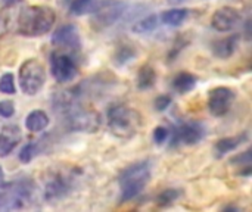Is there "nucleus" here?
<instances>
[{"label":"nucleus","mask_w":252,"mask_h":212,"mask_svg":"<svg viewBox=\"0 0 252 212\" xmlns=\"http://www.w3.org/2000/svg\"><path fill=\"white\" fill-rule=\"evenodd\" d=\"M241 41V35L239 34H233L229 37H224L221 40H217L213 43V53L214 56L220 58V59H229L238 49Z\"/></svg>","instance_id":"nucleus-15"},{"label":"nucleus","mask_w":252,"mask_h":212,"mask_svg":"<svg viewBox=\"0 0 252 212\" xmlns=\"http://www.w3.org/2000/svg\"><path fill=\"white\" fill-rule=\"evenodd\" d=\"M158 27V16L157 15H149L143 19H139L134 22L131 27V31L136 34H149Z\"/></svg>","instance_id":"nucleus-23"},{"label":"nucleus","mask_w":252,"mask_h":212,"mask_svg":"<svg viewBox=\"0 0 252 212\" xmlns=\"http://www.w3.org/2000/svg\"><path fill=\"white\" fill-rule=\"evenodd\" d=\"M38 153H40V143L31 142V143L25 145V146L21 149V152H19V159H21V162L28 164V162H31Z\"/></svg>","instance_id":"nucleus-26"},{"label":"nucleus","mask_w":252,"mask_h":212,"mask_svg":"<svg viewBox=\"0 0 252 212\" xmlns=\"http://www.w3.org/2000/svg\"><path fill=\"white\" fill-rule=\"evenodd\" d=\"M189 15V9H170L161 15V21L170 27H179L185 22Z\"/></svg>","instance_id":"nucleus-22"},{"label":"nucleus","mask_w":252,"mask_h":212,"mask_svg":"<svg viewBox=\"0 0 252 212\" xmlns=\"http://www.w3.org/2000/svg\"><path fill=\"white\" fill-rule=\"evenodd\" d=\"M49 125V117L44 111H32L25 118V127L27 130L32 133H40L46 130Z\"/></svg>","instance_id":"nucleus-19"},{"label":"nucleus","mask_w":252,"mask_h":212,"mask_svg":"<svg viewBox=\"0 0 252 212\" xmlns=\"http://www.w3.org/2000/svg\"><path fill=\"white\" fill-rule=\"evenodd\" d=\"M236 99L235 90L230 87H216L208 93V111L213 117H224L232 109Z\"/></svg>","instance_id":"nucleus-10"},{"label":"nucleus","mask_w":252,"mask_h":212,"mask_svg":"<svg viewBox=\"0 0 252 212\" xmlns=\"http://www.w3.org/2000/svg\"><path fill=\"white\" fill-rule=\"evenodd\" d=\"M50 71L58 83H68L75 78L77 65L69 53L55 50L50 55Z\"/></svg>","instance_id":"nucleus-8"},{"label":"nucleus","mask_w":252,"mask_h":212,"mask_svg":"<svg viewBox=\"0 0 252 212\" xmlns=\"http://www.w3.org/2000/svg\"><path fill=\"white\" fill-rule=\"evenodd\" d=\"M6 30H7V21L3 15H0V37L6 32Z\"/></svg>","instance_id":"nucleus-31"},{"label":"nucleus","mask_w":252,"mask_h":212,"mask_svg":"<svg viewBox=\"0 0 252 212\" xmlns=\"http://www.w3.org/2000/svg\"><path fill=\"white\" fill-rule=\"evenodd\" d=\"M182 195H183V192L179 190V189H167V190H164L162 193L158 195L157 205L158 207H168V205L174 204Z\"/></svg>","instance_id":"nucleus-25"},{"label":"nucleus","mask_w":252,"mask_h":212,"mask_svg":"<svg viewBox=\"0 0 252 212\" xmlns=\"http://www.w3.org/2000/svg\"><path fill=\"white\" fill-rule=\"evenodd\" d=\"M80 96L74 90L59 93L53 99V108L65 120V124L72 131L94 133L100 127V115L78 102Z\"/></svg>","instance_id":"nucleus-1"},{"label":"nucleus","mask_w":252,"mask_h":212,"mask_svg":"<svg viewBox=\"0 0 252 212\" xmlns=\"http://www.w3.org/2000/svg\"><path fill=\"white\" fill-rule=\"evenodd\" d=\"M242 22V15L238 9L232 6H224L220 7L219 10L214 12L211 18V25L214 30L220 32H229L233 28H236Z\"/></svg>","instance_id":"nucleus-13"},{"label":"nucleus","mask_w":252,"mask_h":212,"mask_svg":"<svg viewBox=\"0 0 252 212\" xmlns=\"http://www.w3.org/2000/svg\"><path fill=\"white\" fill-rule=\"evenodd\" d=\"M196 84H198V77L190 72H180L173 80V89L180 94H186L192 91L196 87Z\"/></svg>","instance_id":"nucleus-18"},{"label":"nucleus","mask_w":252,"mask_h":212,"mask_svg":"<svg viewBox=\"0 0 252 212\" xmlns=\"http://www.w3.org/2000/svg\"><path fill=\"white\" fill-rule=\"evenodd\" d=\"M3 180H4V173H3V170H1V167H0V184L3 183Z\"/></svg>","instance_id":"nucleus-33"},{"label":"nucleus","mask_w":252,"mask_h":212,"mask_svg":"<svg viewBox=\"0 0 252 212\" xmlns=\"http://www.w3.org/2000/svg\"><path fill=\"white\" fill-rule=\"evenodd\" d=\"M168 136H170V130L165 127H157L154 130V142L157 145H164L168 140Z\"/></svg>","instance_id":"nucleus-29"},{"label":"nucleus","mask_w":252,"mask_h":212,"mask_svg":"<svg viewBox=\"0 0 252 212\" xmlns=\"http://www.w3.org/2000/svg\"><path fill=\"white\" fill-rule=\"evenodd\" d=\"M19 1H22V0H4L3 3H4V6H13V4L19 3Z\"/></svg>","instance_id":"nucleus-32"},{"label":"nucleus","mask_w":252,"mask_h":212,"mask_svg":"<svg viewBox=\"0 0 252 212\" xmlns=\"http://www.w3.org/2000/svg\"><path fill=\"white\" fill-rule=\"evenodd\" d=\"M128 12V4L124 1H117V0H111L108 4H105L102 9H99L93 19H92V25L102 31L105 28H109L112 25H115L118 21H121L124 18V15Z\"/></svg>","instance_id":"nucleus-7"},{"label":"nucleus","mask_w":252,"mask_h":212,"mask_svg":"<svg viewBox=\"0 0 252 212\" xmlns=\"http://www.w3.org/2000/svg\"><path fill=\"white\" fill-rule=\"evenodd\" d=\"M137 56V50L133 44H128V43H124V44H120L114 53V63L117 66H126L127 63H130L133 59H136Z\"/></svg>","instance_id":"nucleus-20"},{"label":"nucleus","mask_w":252,"mask_h":212,"mask_svg":"<svg viewBox=\"0 0 252 212\" xmlns=\"http://www.w3.org/2000/svg\"><path fill=\"white\" fill-rule=\"evenodd\" d=\"M18 80H19V87L24 94L35 96L46 83L44 66L34 58L27 59L19 66Z\"/></svg>","instance_id":"nucleus-6"},{"label":"nucleus","mask_w":252,"mask_h":212,"mask_svg":"<svg viewBox=\"0 0 252 212\" xmlns=\"http://www.w3.org/2000/svg\"><path fill=\"white\" fill-rule=\"evenodd\" d=\"M34 184L31 180H19L0 184V210H21L32 199Z\"/></svg>","instance_id":"nucleus-5"},{"label":"nucleus","mask_w":252,"mask_h":212,"mask_svg":"<svg viewBox=\"0 0 252 212\" xmlns=\"http://www.w3.org/2000/svg\"><path fill=\"white\" fill-rule=\"evenodd\" d=\"M151 165L146 161L128 165L118 177L120 201L128 202L137 198L151 182Z\"/></svg>","instance_id":"nucleus-3"},{"label":"nucleus","mask_w":252,"mask_h":212,"mask_svg":"<svg viewBox=\"0 0 252 212\" xmlns=\"http://www.w3.org/2000/svg\"><path fill=\"white\" fill-rule=\"evenodd\" d=\"M157 83V71L152 65H143L137 72V87L140 90H149Z\"/></svg>","instance_id":"nucleus-21"},{"label":"nucleus","mask_w":252,"mask_h":212,"mask_svg":"<svg viewBox=\"0 0 252 212\" xmlns=\"http://www.w3.org/2000/svg\"><path fill=\"white\" fill-rule=\"evenodd\" d=\"M72 176L65 173H58L46 183L44 199L46 201H59L66 198L72 192Z\"/></svg>","instance_id":"nucleus-12"},{"label":"nucleus","mask_w":252,"mask_h":212,"mask_svg":"<svg viewBox=\"0 0 252 212\" xmlns=\"http://www.w3.org/2000/svg\"><path fill=\"white\" fill-rule=\"evenodd\" d=\"M106 117L109 131L118 139H131L142 127V115L126 105H112Z\"/></svg>","instance_id":"nucleus-4"},{"label":"nucleus","mask_w":252,"mask_h":212,"mask_svg":"<svg viewBox=\"0 0 252 212\" xmlns=\"http://www.w3.org/2000/svg\"><path fill=\"white\" fill-rule=\"evenodd\" d=\"M21 128L18 125H6L0 131V158L7 156L21 140Z\"/></svg>","instance_id":"nucleus-14"},{"label":"nucleus","mask_w":252,"mask_h":212,"mask_svg":"<svg viewBox=\"0 0 252 212\" xmlns=\"http://www.w3.org/2000/svg\"><path fill=\"white\" fill-rule=\"evenodd\" d=\"M56 19V13L49 6H25L16 21V31L25 37H40L47 34Z\"/></svg>","instance_id":"nucleus-2"},{"label":"nucleus","mask_w":252,"mask_h":212,"mask_svg":"<svg viewBox=\"0 0 252 212\" xmlns=\"http://www.w3.org/2000/svg\"><path fill=\"white\" fill-rule=\"evenodd\" d=\"M15 114V106L12 100H0V117L10 118Z\"/></svg>","instance_id":"nucleus-30"},{"label":"nucleus","mask_w":252,"mask_h":212,"mask_svg":"<svg viewBox=\"0 0 252 212\" xmlns=\"http://www.w3.org/2000/svg\"><path fill=\"white\" fill-rule=\"evenodd\" d=\"M171 102H173V99H171L170 94H161V96H158L155 99L154 105H155V109L158 112H164L165 109H168V106L171 105Z\"/></svg>","instance_id":"nucleus-28"},{"label":"nucleus","mask_w":252,"mask_h":212,"mask_svg":"<svg viewBox=\"0 0 252 212\" xmlns=\"http://www.w3.org/2000/svg\"><path fill=\"white\" fill-rule=\"evenodd\" d=\"M248 140V134L247 133H242V134H238V136H232V137H226V139H221L219 140L216 145H214V152H216V158H223L224 155L236 151L241 145H244L245 142Z\"/></svg>","instance_id":"nucleus-16"},{"label":"nucleus","mask_w":252,"mask_h":212,"mask_svg":"<svg viewBox=\"0 0 252 212\" xmlns=\"http://www.w3.org/2000/svg\"><path fill=\"white\" fill-rule=\"evenodd\" d=\"M189 43H190V35H189V34H179V35L176 37V40H174V43H173L170 52H168V62H173V61L185 50V47H186Z\"/></svg>","instance_id":"nucleus-24"},{"label":"nucleus","mask_w":252,"mask_h":212,"mask_svg":"<svg viewBox=\"0 0 252 212\" xmlns=\"http://www.w3.org/2000/svg\"><path fill=\"white\" fill-rule=\"evenodd\" d=\"M15 78L10 72H6L0 77V93L3 94H15Z\"/></svg>","instance_id":"nucleus-27"},{"label":"nucleus","mask_w":252,"mask_h":212,"mask_svg":"<svg viewBox=\"0 0 252 212\" xmlns=\"http://www.w3.org/2000/svg\"><path fill=\"white\" fill-rule=\"evenodd\" d=\"M170 3H173V4H179V3H183V1H186V0H168Z\"/></svg>","instance_id":"nucleus-34"},{"label":"nucleus","mask_w":252,"mask_h":212,"mask_svg":"<svg viewBox=\"0 0 252 212\" xmlns=\"http://www.w3.org/2000/svg\"><path fill=\"white\" fill-rule=\"evenodd\" d=\"M52 44L58 49H63L66 53H78L81 50V38L78 28L72 24L59 27L52 35Z\"/></svg>","instance_id":"nucleus-11"},{"label":"nucleus","mask_w":252,"mask_h":212,"mask_svg":"<svg viewBox=\"0 0 252 212\" xmlns=\"http://www.w3.org/2000/svg\"><path fill=\"white\" fill-rule=\"evenodd\" d=\"M205 136V128L195 121H189V122H182L177 127H174L173 130H170V142L171 146H177V145H196L199 143Z\"/></svg>","instance_id":"nucleus-9"},{"label":"nucleus","mask_w":252,"mask_h":212,"mask_svg":"<svg viewBox=\"0 0 252 212\" xmlns=\"http://www.w3.org/2000/svg\"><path fill=\"white\" fill-rule=\"evenodd\" d=\"M109 1L111 0H72V3L69 4V12L71 15H75V16L96 13Z\"/></svg>","instance_id":"nucleus-17"}]
</instances>
